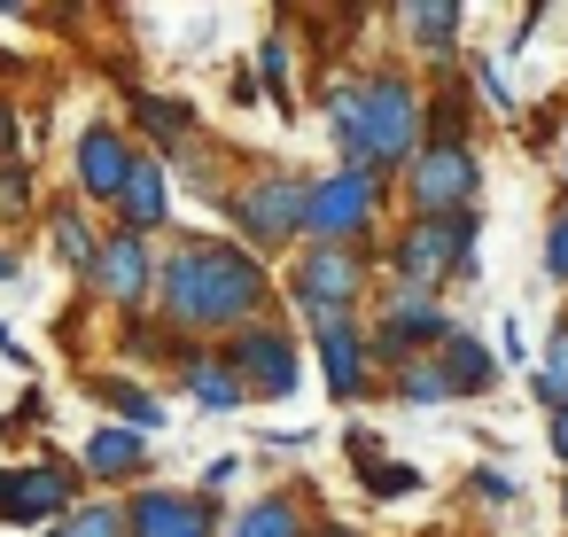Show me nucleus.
I'll use <instances>...</instances> for the list:
<instances>
[{
    "mask_svg": "<svg viewBox=\"0 0 568 537\" xmlns=\"http://www.w3.org/2000/svg\"><path fill=\"white\" fill-rule=\"evenodd\" d=\"M273 273L250 257L234 234H172L156 257V320L180 327L187 343H226L234 327L273 320Z\"/></svg>",
    "mask_w": 568,
    "mask_h": 537,
    "instance_id": "nucleus-1",
    "label": "nucleus"
},
{
    "mask_svg": "<svg viewBox=\"0 0 568 537\" xmlns=\"http://www.w3.org/2000/svg\"><path fill=\"white\" fill-rule=\"evenodd\" d=\"M420 110L428 94L405 79V71H358V149L343 164H366V172H405L420 156Z\"/></svg>",
    "mask_w": 568,
    "mask_h": 537,
    "instance_id": "nucleus-2",
    "label": "nucleus"
},
{
    "mask_svg": "<svg viewBox=\"0 0 568 537\" xmlns=\"http://www.w3.org/2000/svg\"><path fill=\"white\" fill-rule=\"evenodd\" d=\"M304 211H312V172L257 164L250 180H226V219H234V242H242L250 257L296 250V242H304Z\"/></svg>",
    "mask_w": 568,
    "mask_h": 537,
    "instance_id": "nucleus-3",
    "label": "nucleus"
},
{
    "mask_svg": "<svg viewBox=\"0 0 568 537\" xmlns=\"http://www.w3.org/2000/svg\"><path fill=\"white\" fill-rule=\"evenodd\" d=\"M475 234H483V219H475V211H459V219H413V226H397V242H389V281H397V288H420V296H436L444 281L475 273Z\"/></svg>",
    "mask_w": 568,
    "mask_h": 537,
    "instance_id": "nucleus-4",
    "label": "nucleus"
},
{
    "mask_svg": "<svg viewBox=\"0 0 568 537\" xmlns=\"http://www.w3.org/2000/svg\"><path fill=\"white\" fill-rule=\"evenodd\" d=\"M366 288H374V257H366V250H327V242H304V250L288 257V273H281V296L304 312V327L358 312Z\"/></svg>",
    "mask_w": 568,
    "mask_h": 537,
    "instance_id": "nucleus-5",
    "label": "nucleus"
},
{
    "mask_svg": "<svg viewBox=\"0 0 568 537\" xmlns=\"http://www.w3.org/2000/svg\"><path fill=\"white\" fill-rule=\"evenodd\" d=\"M79 498H87L79 459H55V452L0 459V521H9V529H63Z\"/></svg>",
    "mask_w": 568,
    "mask_h": 537,
    "instance_id": "nucleus-6",
    "label": "nucleus"
},
{
    "mask_svg": "<svg viewBox=\"0 0 568 537\" xmlns=\"http://www.w3.org/2000/svg\"><path fill=\"white\" fill-rule=\"evenodd\" d=\"M382 226V172L366 164H335L312 180V211H304V242H327V250H366Z\"/></svg>",
    "mask_w": 568,
    "mask_h": 537,
    "instance_id": "nucleus-7",
    "label": "nucleus"
},
{
    "mask_svg": "<svg viewBox=\"0 0 568 537\" xmlns=\"http://www.w3.org/2000/svg\"><path fill=\"white\" fill-rule=\"evenodd\" d=\"M141 156L149 149L125 133V118H87L79 141H71V195L94 203V211H118L125 188H133V172H141Z\"/></svg>",
    "mask_w": 568,
    "mask_h": 537,
    "instance_id": "nucleus-8",
    "label": "nucleus"
},
{
    "mask_svg": "<svg viewBox=\"0 0 568 537\" xmlns=\"http://www.w3.org/2000/svg\"><path fill=\"white\" fill-rule=\"evenodd\" d=\"M444 335H452V312L436 304V296H420V288H382V312H374V327H366V351H374V366H413V358H436L444 351Z\"/></svg>",
    "mask_w": 568,
    "mask_h": 537,
    "instance_id": "nucleus-9",
    "label": "nucleus"
},
{
    "mask_svg": "<svg viewBox=\"0 0 568 537\" xmlns=\"http://www.w3.org/2000/svg\"><path fill=\"white\" fill-rule=\"evenodd\" d=\"M219 351H226L234 382L250 389V405H288V397H296V382H304V351H296V327H281V320L234 327V335H226Z\"/></svg>",
    "mask_w": 568,
    "mask_h": 537,
    "instance_id": "nucleus-10",
    "label": "nucleus"
},
{
    "mask_svg": "<svg viewBox=\"0 0 568 537\" xmlns=\"http://www.w3.org/2000/svg\"><path fill=\"white\" fill-rule=\"evenodd\" d=\"M156 242H141V234H125V226H102V257H94V273L79 281L87 288V304L94 312H156Z\"/></svg>",
    "mask_w": 568,
    "mask_h": 537,
    "instance_id": "nucleus-11",
    "label": "nucleus"
},
{
    "mask_svg": "<svg viewBox=\"0 0 568 537\" xmlns=\"http://www.w3.org/2000/svg\"><path fill=\"white\" fill-rule=\"evenodd\" d=\"M475 195H483V164H475L467 141H459V149H420V156L405 164V203H413V219H459V211H475Z\"/></svg>",
    "mask_w": 568,
    "mask_h": 537,
    "instance_id": "nucleus-12",
    "label": "nucleus"
},
{
    "mask_svg": "<svg viewBox=\"0 0 568 537\" xmlns=\"http://www.w3.org/2000/svg\"><path fill=\"white\" fill-rule=\"evenodd\" d=\"M125 537H226L219 498L180 490V483H141L125 498Z\"/></svg>",
    "mask_w": 568,
    "mask_h": 537,
    "instance_id": "nucleus-13",
    "label": "nucleus"
},
{
    "mask_svg": "<svg viewBox=\"0 0 568 537\" xmlns=\"http://www.w3.org/2000/svg\"><path fill=\"white\" fill-rule=\"evenodd\" d=\"M110 71H118V87H125V133H133L149 156H180V149H195L203 118H195V102H187V94L133 87V71H125V63H110Z\"/></svg>",
    "mask_w": 568,
    "mask_h": 537,
    "instance_id": "nucleus-14",
    "label": "nucleus"
},
{
    "mask_svg": "<svg viewBox=\"0 0 568 537\" xmlns=\"http://www.w3.org/2000/svg\"><path fill=\"white\" fill-rule=\"evenodd\" d=\"M312 351H320V374H327V397H335V405L374 397V351H366L358 312H343V320H312Z\"/></svg>",
    "mask_w": 568,
    "mask_h": 537,
    "instance_id": "nucleus-15",
    "label": "nucleus"
},
{
    "mask_svg": "<svg viewBox=\"0 0 568 537\" xmlns=\"http://www.w3.org/2000/svg\"><path fill=\"white\" fill-rule=\"evenodd\" d=\"M156 467V436H141V428H118V421H102L87 444H79V475L87 483H102V490H141V475Z\"/></svg>",
    "mask_w": 568,
    "mask_h": 537,
    "instance_id": "nucleus-16",
    "label": "nucleus"
},
{
    "mask_svg": "<svg viewBox=\"0 0 568 537\" xmlns=\"http://www.w3.org/2000/svg\"><path fill=\"white\" fill-rule=\"evenodd\" d=\"M110 226H125V234H141V242H156V234L172 226V156H141V172H133L125 203L110 211Z\"/></svg>",
    "mask_w": 568,
    "mask_h": 537,
    "instance_id": "nucleus-17",
    "label": "nucleus"
},
{
    "mask_svg": "<svg viewBox=\"0 0 568 537\" xmlns=\"http://www.w3.org/2000/svg\"><path fill=\"white\" fill-rule=\"evenodd\" d=\"M40 226H48V250H55V257L71 265V281H87V273H94V257H102V226H94V203H79V195H48Z\"/></svg>",
    "mask_w": 568,
    "mask_h": 537,
    "instance_id": "nucleus-18",
    "label": "nucleus"
},
{
    "mask_svg": "<svg viewBox=\"0 0 568 537\" xmlns=\"http://www.w3.org/2000/svg\"><path fill=\"white\" fill-rule=\"evenodd\" d=\"M172 382H180L203 413H242V405H250V389L234 382V366H226L219 343H187V358L172 366Z\"/></svg>",
    "mask_w": 568,
    "mask_h": 537,
    "instance_id": "nucleus-19",
    "label": "nucleus"
},
{
    "mask_svg": "<svg viewBox=\"0 0 568 537\" xmlns=\"http://www.w3.org/2000/svg\"><path fill=\"white\" fill-rule=\"evenodd\" d=\"M87 389L110 405V421H118V428H141V436H156V428L172 421V413H164V397H156L141 374H125V366H94V374H87Z\"/></svg>",
    "mask_w": 568,
    "mask_h": 537,
    "instance_id": "nucleus-20",
    "label": "nucleus"
},
{
    "mask_svg": "<svg viewBox=\"0 0 568 537\" xmlns=\"http://www.w3.org/2000/svg\"><path fill=\"white\" fill-rule=\"evenodd\" d=\"M110 351H125V366L172 374V366L187 358V335H180V327H164L156 312H125V320H118V343H110Z\"/></svg>",
    "mask_w": 568,
    "mask_h": 537,
    "instance_id": "nucleus-21",
    "label": "nucleus"
},
{
    "mask_svg": "<svg viewBox=\"0 0 568 537\" xmlns=\"http://www.w3.org/2000/svg\"><path fill=\"white\" fill-rule=\"evenodd\" d=\"M226 537H320V521H312V506H304L296 490H257V498L226 521Z\"/></svg>",
    "mask_w": 568,
    "mask_h": 537,
    "instance_id": "nucleus-22",
    "label": "nucleus"
},
{
    "mask_svg": "<svg viewBox=\"0 0 568 537\" xmlns=\"http://www.w3.org/2000/svg\"><path fill=\"white\" fill-rule=\"evenodd\" d=\"M436 374H444V389H452V397H483V389L498 382V358H490L467 327H452V335H444V351H436Z\"/></svg>",
    "mask_w": 568,
    "mask_h": 537,
    "instance_id": "nucleus-23",
    "label": "nucleus"
},
{
    "mask_svg": "<svg viewBox=\"0 0 568 537\" xmlns=\"http://www.w3.org/2000/svg\"><path fill=\"white\" fill-rule=\"evenodd\" d=\"M343 452H351V467H358V483H366L374 498H405V490H420V467H413V459H382L374 428H351Z\"/></svg>",
    "mask_w": 568,
    "mask_h": 537,
    "instance_id": "nucleus-24",
    "label": "nucleus"
},
{
    "mask_svg": "<svg viewBox=\"0 0 568 537\" xmlns=\"http://www.w3.org/2000/svg\"><path fill=\"white\" fill-rule=\"evenodd\" d=\"M397 24H405V40H413L420 55H452L467 17L452 9V0H405V9H397Z\"/></svg>",
    "mask_w": 568,
    "mask_h": 537,
    "instance_id": "nucleus-25",
    "label": "nucleus"
},
{
    "mask_svg": "<svg viewBox=\"0 0 568 537\" xmlns=\"http://www.w3.org/2000/svg\"><path fill=\"white\" fill-rule=\"evenodd\" d=\"M250 71H257V87L273 94V110H281V118H296V87H288L296 71H288V40H281V32H265V40H257V63H250Z\"/></svg>",
    "mask_w": 568,
    "mask_h": 537,
    "instance_id": "nucleus-26",
    "label": "nucleus"
},
{
    "mask_svg": "<svg viewBox=\"0 0 568 537\" xmlns=\"http://www.w3.org/2000/svg\"><path fill=\"white\" fill-rule=\"evenodd\" d=\"M63 537H125V498H79L71 506V521H63Z\"/></svg>",
    "mask_w": 568,
    "mask_h": 537,
    "instance_id": "nucleus-27",
    "label": "nucleus"
},
{
    "mask_svg": "<svg viewBox=\"0 0 568 537\" xmlns=\"http://www.w3.org/2000/svg\"><path fill=\"white\" fill-rule=\"evenodd\" d=\"M389 397H405V405H444L452 389H444L436 358H413V366H397V374H389Z\"/></svg>",
    "mask_w": 568,
    "mask_h": 537,
    "instance_id": "nucleus-28",
    "label": "nucleus"
},
{
    "mask_svg": "<svg viewBox=\"0 0 568 537\" xmlns=\"http://www.w3.org/2000/svg\"><path fill=\"white\" fill-rule=\"evenodd\" d=\"M537 397L560 413L568 405V320L552 327V343H545V358H537Z\"/></svg>",
    "mask_w": 568,
    "mask_h": 537,
    "instance_id": "nucleus-29",
    "label": "nucleus"
},
{
    "mask_svg": "<svg viewBox=\"0 0 568 537\" xmlns=\"http://www.w3.org/2000/svg\"><path fill=\"white\" fill-rule=\"evenodd\" d=\"M17 156H32V149H24V102L0 87V164H17Z\"/></svg>",
    "mask_w": 568,
    "mask_h": 537,
    "instance_id": "nucleus-30",
    "label": "nucleus"
},
{
    "mask_svg": "<svg viewBox=\"0 0 568 537\" xmlns=\"http://www.w3.org/2000/svg\"><path fill=\"white\" fill-rule=\"evenodd\" d=\"M234 475H242V459H234V452H219V459L203 467V483H195V490H203V498H226V490H234Z\"/></svg>",
    "mask_w": 568,
    "mask_h": 537,
    "instance_id": "nucleus-31",
    "label": "nucleus"
},
{
    "mask_svg": "<svg viewBox=\"0 0 568 537\" xmlns=\"http://www.w3.org/2000/svg\"><path fill=\"white\" fill-rule=\"evenodd\" d=\"M545 273H552V281H568V211L545 226Z\"/></svg>",
    "mask_w": 568,
    "mask_h": 537,
    "instance_id": "nucleus-32",
    "label": "nucleus"
},
{
    "mask_svg": "<svg viewBox=\"0 0 568 537\" xmlns=\"http://www.w3.org/2000/svg\"><path fill=\"white\" fill-rule=\"evenodd\" d=\"M226 102H234V110H250V102H257V71H250V63H234V71H226Z\"/></svg>",
    "mask_w": 568,
    "mask_h": 537,
    "instance_id": "nucleus-33",
    "label": "nucleus"
},
{
    "mask_svg": "<svg viewBox=\"0 0 568 537\" xmlns=\"http://www.w3.org/2000/svg\"><path fill=\"white\" fill-rule=\"evenodd\" d=\"M475 498H490V506H498V498H514V475H498V467H475Z\"/></svg>",
    "mask_w": 568,
    "mask_h": 537,
    "instance_id": "nucleus-34",
    "label": "nucleus"
},
{
    "mask_svg": "<svg viewBox=\"0 0 568 537\" xmlns=\"http://www.w3.org/2000/svg\"><path fill=\"white\" fill-rule=\"evenodd\" d=\"M552 452H560V459H568V405H560V413H552Z\"/></svg>",
    "mask_w": 568,
    "mask_h": 537,
    "instance_id": "nucleus-35",
    "label": "nucleus"
},
{
    "mask_svg": "<svg viewBox=\"0 0 568 537\" xmlns=\"http://www.w3.org/2000/svg\"><path fill=\"white\" fill-rule=\"evenodd\" d=\"M17 273H24V265H17V250H0V288H9Z\"/></svg>",
    "mask_w": 568,
    "mask_h": 537,
    "instance_id": "nucleus-36",
    "label": "nucleus"
},
{
    "mask_svg": "<svg viewBox=\"0 0 568 537\" xmlns=\"http://www.w3.org/2000/svg\"><path fill=\"white\" fill-rule=\"evenodd\" d=\"M0 71H24V55H9V48H0Z\"/></svg>",
    "mask_w": 568,
    "mask_h": 537,
    "instance_id": "nucleus-37",
    "label": "nucleus"
},
{
    "mask_svg": "<svg viewBox=\"0 0 568 537\" xmlns=\"http://www.w3.org/2000/svg\"><path fill=\"white\" fill-rule=\"evenodd\" d=\"M320 537H358V529H343V521H327V529H320Z\"/></svg>",
    "mask_w": 568,
    "mask_h": 537,
    "instance_id": "nucleus-38",
    "label": "nucleus"
},
{
    "mask_svg": "<svg viewBox=\"0 0 568 537\" xmlns=\"http://www.w3.org/2000/svg\"><path fill=\"white\" fill-rule=\"evenodd\" d=\"M560 180H568V149H560Z\"/></svg>",
    "mask_w": 568,
    "mask_h": 537,
    "instance_id": "nucleus-39",
    "label": "nucleus"
},
{
    "mask_svg": "<svg viewBox=\"0 0 568 537\" xmlns=\"http://www.w3.org/2000/svg\"><path fill=\"white\" fill-rule=\"evenodd\" d=\"M48 537H63V529H48Z\"/></svg>",
    "mask_w": 568,
    "mask_h": 537,
    "instance_id": "nucleus-40",
    "label": "nucleus"
}]
</instances>
